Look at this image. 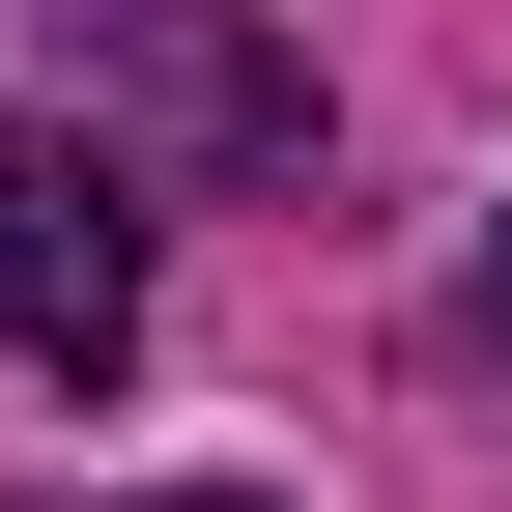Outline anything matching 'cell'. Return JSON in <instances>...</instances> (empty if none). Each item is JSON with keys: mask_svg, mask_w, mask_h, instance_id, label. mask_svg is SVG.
Listing matches in <instances>:
<instances>
[{"mask_svg": "<svg viewBox=\"0 0 512 512\" xmlns=\"http://www.w3.org/2000/svg\"><path fill=\"white\" fill-rule=\"evenodd\" d=\"M57 86H86V171H313V57L256 29V0H29Z\"/></svg>", "mask_w": 512, "mask_h": 512, "instance_id": "1", "label": "cell"}, {"mask_svg": "<svg viewBox=\"0 0 512 512\" xmlns=\"http://www.w3.org/2000/svg\"><path fill=\"white\" fill-rule=\"evenodd\" d=\"M0 342H29L57 399L143 370V228H114V171L57 143V114H0Z\"/></svg>", "mask_w": 512, "mask_h": 512, "instance_id": "2", "label": "cell"}, {"mask_svg": "<svg viewBox=\"0 0 512 512\" xmlns=\"http://www.w3.org/2000/svg\"><path fill=\"white\" fill-rule=\"evenodd\" d=\"M484 342H512V228H484Z\"/></svg>", "mask_w": 512, "mask_h": 512, "instance_id": "3", "label": "cell"}, {"mask_svg": "<svg viewBox=\"0 0 512 512\" xmlns=\"http://www.w3.org/2000/svg\"><path fill=\"white\" fill-rule=\"evenodd\" d=\"M171 512H256V484H171Z\"/></svg>", "mask_w": 512, "mask_h": 512, "instance_id": "4", "label": "cell"}]
</instances>
